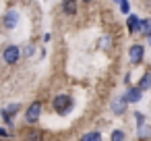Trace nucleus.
<instances>
[{
  "instance_id": "20",
  "label": "nucleus",
  "mask_w": 151,
  "mask_h": 141,
  "mask_svg": "<svg viewBox=\"0 0 151 141\" xmlns=\"http://www.w3.org/2000/svg\"><path fill=\"white\" fill-rule=\"evenodd\" d=\"M6 135H9V133H6L4 129H0V137H6Z\"/></svg>"
},
{
  "instance_id": "7",
  "label": "nucleus",
  "mask_w": 151,
  "mask_h": 141,
  "mask_svg": "<svg viewBox=\"0 0 151 141\" xmlns=\"http://www.w3.org/2000/svg\"><path fill=\"white\" fill-rule=\"evenodd\" d=\"M19 110H21V104H9V106L2 110V118L6 120V124H9V127L13 124V116H15Z\"/></svg>"
},
{
  "instance_id": "18",
  "label": "nucleus",
  "mask_w": 151,
  "mask_h": 141,
  "mask_svg": "<svg viewBox=\"0 0 151 141\" xmlns=\"http://www.w3.org/2000/svg\"><path fill=\"white\" fill-rule=\"evenodd\" d=\"M118 4H120V11L122 13H128V2H126V0H120Z\"/></svg>"
},
{
  "instance_id": "21",
  "label": "nucleus",
  "mask_w": 151,
  "mask_h": 141,
  "mask_svg": "<svg viewBox=\"0 0 151 141\" xmlns=\"http://www.w3.org/2000/svg\"><path fill=\"white\" fill-rule=\"evenodd\" d=\"M147 42H149V46H151V33H149V35H147Z\"/></svg>"
},
{
  "instance_id": "9",
  "label": "nucleus",
  "mask_w": 151,
  "mask_h": 141,
  "mask_svg": "<svg viewBox=\"0 0 151 141\" xmlns=\"http://www.w3.org/2000/svg\"><path fill=\"white\" fill-rule=\"evenodd\" d=\"M62 11H64V15H75L77 13V0H64Z\"/></svg>"
},
{
  "instance_id": "6",
  "label": "nucleus",
  "mask_w": 151,
  "mask_h": 141,
  "mask_svg": "<svg viewBox=\"0 0 151 141\" xmlns=\"http://www.w3.org/2000/svg\"><path fill=\"white\" fill-rule=\"evenodd\" d=\"M126 106H128V102L124 100V95H118V98H114V100H112V104H110L112 112H114V114H118V116L126 112Z\"/></svg>"
},
{
  "instance_id": "16",
  "label": "nucleus",
  "mask_w": 151,
  "mask_h": 141,
  "mask_svg": "<svg viewBox=\"0 0 151 141\" xmlns=\"http://www.w3.org/2000/svg\"><path fill=\"white\" fill-rule=\"evenodd\" d=\"M112 141H124V131L116 129V131L112 133Z\"/></svg>"
},
{
  "instance_id": "2",
  "label": "nucleus",
  "mask_w": 151,
  "mask_h": 141,
  "mask_svg": "<svg viewBox=\"0 0 151 141\" xmlns=\"http://www.w3.org/2000/svg\"><path fill=\"white\" fill-rule=\"evenodd\" d=\"M2 60L6 64H17L21 60V48L15 46V44H9L4 50H2Z\"/></svg>"
},
{
  "instance_id": "23",
  "label": "nucleus",
  "mask_w": 151,
  "mask_h": 141,
  "mask_svg": "<svg viewBox=\"0 0 151 141\" xmlns=\"http://www.w3.org/2000/svg\"><path fill=\"white\" fill-rule=\"evenodd\" d=\"M114 2H120V0H114Z\"/></svg>"
},
{
  "instance_id": "15",
  "label": "nucleus",
  "mask_w": 151,
  "mask_h": 141,
  "mask_svg": "<svg viewBox=\"0 0 151 141\" xmlns=\"http://www.w3.org/2000/svg\"><path fill=\"white\" fill-rule=\"evenodd\" d=\"M99 48H101V50H110V48H112V35L99 38Z\"/></svg>"
},
{
  "instance_id": "13",
  "label": "nucleus",
  "mask_w": 151,
  "mask_h": 141,
  "mask_svg": "<svg viewBox=\"0 0 151 141\" xmlns=\"http://www.w3.org/2000/svg\"><path fill=\"white\" fill-rule=\"evenodd\" d=\"M137 135H139V139H149V137H151V127L141 124V127L137 129Z\"/></svg>"
},
{
  "instance_id": "12",
  "label": "nucleus",
  "mask_w": 151,
  "mask_h": 141,
  "mask_svg": "<svg viewBox=\"0 0 151 141\" xmlns=\"http://www.w3.org/2000/svg\"><path fill=\"white\" fill-rule=\"evenodd\" d=\"M139 33L141 35H149L151 33V19H141L139 21Z\"/></svg>"
},
{
  "instance_id": "11",
  "label": "nucleus",
  "mask_w": 151,
  "mask_h": 141,
  "mask_svg": "<svg viewBox=\"0 0 151 141\" xmlns=\"http://www.w3.org/2000/svg\"><path fill=\"white\" fill-rule=\"evenodd\" d=\"M149 87H151V75H149V73H145V75L141 77V81H139L137 89H139V91H147Z\"/></svg>"
},
{
  "instance_id": "1",
  "label": "nucleus",
  "mask_w": 151,
  "mask_h": 141,
  "mask_svg": "<svg viewBox=\"0 0 151 141\" xmlns=\"http://www.w3.org/2000/svg\"><path fill=\"white\" fill-rule=\"evenodd\" d=\"M52 106H54V110H56L58 114H66V112L70 110V106H73V98H70L68 93H58V95L54 98Z\"/></svg>"
},
{
  "instance_id": "22",
  "label": "nucleus",
  "mask_w": 151,
  "mask_h": 141,
  "mask_svg": "<svg viewBox=\"0 0 151 141\" xmlns=\"http://www.w3.org/2000/svg\"><path fill=\"white\" fill-rule=\"evenodd\" d=\"M83 2H93V0H83Z\"/></svg>"
},
{
  "instance_id": "10",
  "label": "nucleus",
  "mask_w": 151,
  "mask_h": 141,
  "mask_svg": "<svg viewBox=\"0 0 151 141\" xmlns=\"http://www.w3.org/2000/svg\"><path fill=\"white\" fill-rule=\"evenodd\" d=\"M139 21H141V19H139L137 15H128V19H126V27H128L130 33H134V31L139 29Z\"/></svg>"
},
{
  "instance_id": "5",
  "label": "nucleus",
  "mask_w": 151,
  "mask_h": 141,
  "mask_svg": "<svg viewBox=\"0 0 151 141\" xmlns=\"http://www.w3.org/2000/svg\"><path fill=\"white\" fill-rule=\"evenodd\" d=\"M143 56H145V48H143L141 44H132L130 50H128L130 62H132V64H139V62H143Z\"/></svg>"
},
{
  "instance_id": "14",
  "label": "nucleus",
  "mask_w": 151,
  "mask_h": 141,
  "mask_svg": "<svg viewBox=\"0 0 151 141\" xmlns=\"http://www.w3.org/2000/svg\"><path fill=\"white\" fill-rule=\"evenodd\" d=\"M79 141H101V135L97 131H91V133H85Z\"/></svg>"
},
{
  "instance_id": "8",
  "label": "nucleus",
  "mask_w": 151,
  "mask_h": 141,
  "mask_svg": "<svg viewBox=\"0 0 151 141\" xmlns=\"http://www.w3.org/2000/svg\"><path fill=\"white\" fill-rule=\"evenodd\" d=\"M141 95H143V91H139L137 87H130V89L124 93V100H126L128 104H134V102H139V100H141Z\"/></svg>"
},
{
  "instance_id": "19",
  "label": "nucleus",
  "mask_w": 151,
  "mask_h": 141,
  "mask_svg": "<svg viewBox=\"0 0 151 141\" xmlns=\"http://www.w3.org/2000/svg\"><path fill=\"white\" fill-rule=\"evenodd\" d=\"M134 118H137V124H139V127H141V124L145 122V116H143V114H139V112L134 114Z\"/></svg>"
},
{
  "instance_id": "17",
  "label": "nucleus",
  "mask_w": 151,
  "mask_h": 141,
  "mask_svg": "<svg viewBox=\"0 0 151 141\" xmlns=\"http://www.w3.org/2000/svg\"><path fill=\"white\" fill-rule=\"evenodd\" d=\"M33 52H35V48H33V46L29 44V46H25V48H23V52H21V54H23V58H29V56H31Z\"/></svg>"
},
{
  "instance_id": "4",
  "label": "nucleus",
  "mask_w": 151,
  "mask_h": 141,
  "mask_svg": "<svg viewBox=\"0 0 151 141\" xmlns=\"http://www.w3.org/2000/svg\"><path fill=\"white\" fill-rule=\"evenodd\" d=\"M17 23H19V11H15V9L6 11L4 17H2V25H4L6 29H15Z\"/></svg>"
},
{
  "instance_id": "3",
  "label": "nucleus",
  "mask_w": 151,
  "mask_h": 141,
  "mask_svg": "<svg viewBox=\"0 0 151 141\" xmlns=\"http://www.w3.org/2000/svg\"><path fill=\"white\" fill-rule=\"evenodd\" d=\"M40 116H42V102H31L29 108L25 110V120L29 124H33V122L40 120Z\"/></svg>"
}]
</instances>
